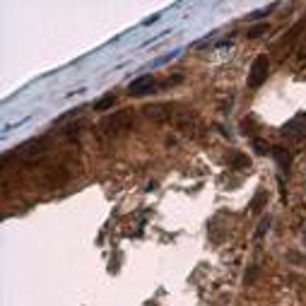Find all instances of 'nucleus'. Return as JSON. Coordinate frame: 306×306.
I'll use <instances>...</instances> for the list:
<instances>
[{
  "mask_svg": "<svg viewBox=\"0 0 306 306\" xmlns=\"http://www.w3.org/2000/svg\"><path fill=\"white\" fill-rule=\"evenodd\" d=\"M253 147H256V152H258V154H268V152H273V150L268 147V142H263V140H253Z\"/></svg>",
  "mask_w": 306,
  "mask_h": 306,
  "instance_id": "nucleus-14",
  "label": "nucleus"
},
{
  "mask_svg": "<svg viewBox=\"0 0 306 306\" xmlns=\"http://www.w3.org/2000/svg\"><path fill=\"white\" fill-rule=\"evenodd\" d=\"M154 87H157V82H154L152 77L142 75V77L133 80L131 85H128V94H133V97H145V94H150Z\"/></svg>",
  "mask_w": 306,
  "mask_h": 306,
  "instance_id": "nucleus-5",
  "label": "nucleus"
},
{
  "mask_svg": "<svg viewBox=\"0 0 306 306\" xmlns=\"http://www.w3.org/2000/svg\"><path fill=\"white\" fill-rule=\"evenodd\" d=\"M68 178H70V171L63 169V166H58V169H51V171L46 174V186H48V188H58V186H63Z\"/></svg>",
  "mask_w": 306,
  "mask_h": 306,
  "instance_id": "nucleus-6",
  "label": "nucleus"
},
{
  "mask_svg": "<svg viewBox=\"0 0 306 306\" xmlns=\"http://www.w3.org/2000/svg\"><path fill=\"white\" fill-rule=\"evenodd\" d=\"M258 277V268H251L249 273H246V284H253V280Z\"/></svg>",
  "mask_w": 306,
  "mask_h": 306,
  "instance_id": "nucleus-16",
  "label": "nucleus"
},
{
  "mask_svg": "<svg viewBox=\"0 0 306 306\" xmlns=\"http://www.w3.org/2000/svg\"><path fill=\"white\" fill-rule=\"evenodd\" d=\"M287 258H289L292 263H306L304 256H301V253H294V251H292V253H287Z\"/></svg>",
  "mask_w": 306,
  "mask_h": 306,
  "instance_id": "nucleus-15",
  "label": "nucleus"
},
{
  "mask_svg": "<svg viewBox=\"0 0 306 306\" xmlns=\"http://www.w3.org/2000/svg\"><path fill=\"white\" fill-rule=\"evenodd\" d=\"M265 203H268V193H265V191H258V196L253 198L251 208H253V210H261L263 205H265Z\"/></svg>",
  "mask_w": 306,
  "mask_h": 306,
  "instance_id": "nucleus-11",
  "label": "nucleus"
},
{
  "mask_svg": "<svg viewBox=\"0 0 306 306\" xmlns=\"http://www.w3.org/2000/svg\"><path fill=\"white\" fill-rule=\"evenodd\" d=\"M282 135H287L289 140H301V138H306V116H296L289 123H284Z\"/></svg>",
  "mask_w": 306,
  "mask_h": 306,
  "instance_id": "nucleus-4",
  "label": "nucleus"
},
{
  "mask_svg": "<svg viewBox=\"0 0 306 306\" xmlns=\"http://www.w3.org/2000/svg\"><path fill=\"white\" fill-rule=\"evenodd\" d=\"M268 73H270V60L265 55H258L253 60L251 73H249V87H261L263 82L268 80Z\"/></svg>",
  "mask_w": 306,
  "mask_h": 306,
  "instance_id": "nucleus-3",
  "label": "nucleus"
},
{
  "mask_svg": "<svg viewBox=\"0 0 306 306\" xmlns=\"http://www.w3.org/2000/svg\"><path fill=\"white\" fill-rule=\"evenodd\" d=\"M133 123V116L131 111H116L113 116H109V118L101 123V128H104V133L106 135H120L123 131H128V126Z\"/></svg>",
  "mask_w": 306,
  "mask_h": 306,
  "instance_id": "nucleus-2",
  "label": "nucleus"
},
{
  "mask_svg": "<svg viewBox=\"0 0 306 306\" xmlns=\"http://www.w3.org/2000/svg\"><path fill=\"white\" fill-rule=\"evenodd\" d=\"M48 152V138H39V140L24 142L22 147H15V157H20L24 164H36L44 154ZM12 154H5V157H12Z\"/></svg>",
  "mask_w": 306,
  "mask_h": 306,
  "instance_id": "nucleus-1",
  "label": "nucleus"
},
{
  "mask_svg": "<svg viewBox=\"0 0 306 306\" xmlns=\"http://www.w3.org/2000/svg\"><path fill=\"white\" fill-rule=\"evenodd\" d=\"M145 113H147L152 120H169V118H171V109H169L166 104H154V106H147Z\"/></svg>",
  "mask_w": 306,
  "mask_h": 306,
  "instance_id": "nucleus-7",
  "label": "nucleus"
},
{
  "mask_svg": "<svg viewBox=\"0 0 306 306\" xmlns=\"http://www.w3.org/2000/svg\"><path fill=\"white\" fill-rule=\"evenodd\" d=\"M229 164H231V169H251V159H249L246 154L234 152L229 159Z\"/></svg>",
  "mask_w": 306,
  "mask_h": 306,
  "instance_id": "nucleus-8",
  "label": "nucleus"
},
{
  "mask_svg": "<svg viewBox=\"0 0 306 306\" xmlns=\"http://www.w3.org/2000/svg\"><path fill=\"white\" fill-rule=\"evenodd\" d=\"M273 157L277 159V164H280V169H282V171H287V169H289V164H292V157L287 154V150H280V147H275V150H273Z\"/></svg>",
  "mask_w": 306,
  "mask_h": 306,
  "instance_id": "nucleus-9",
  "label": "nucleus"
},
{
  "mask_svg": "<svg viewBox=\"0 0 306 306\" xmlns=\"http://www.w3.org/2000/svg\"><path fill=\"white\" fill-rule=\"evenodd\" d=\"M268 229H270V217H263L261 224H258V231H256V239H263Z\"/></svg>",
  "mask_w": 306,
  "mask_h": 306,
  "instance_id": "nucleus-12",
  "label": "nucleus"
},
{
  "mask_svg": "<svg viewBox=\"0 0 306 306\" xmlns=\"http://www.w3.org/2000/svg\"><path fill=\"white\" fill-rule=\"evenodd\" d=\"M113 104H116V97H113V94H109V97L99 99L97 104H94V111H106V109H113Z\"/></svg>",
  "mask_w": 306,
  "mask_h": 306,
  "instance_id": "nucleus-10",
  "label": "nucleus"
},
{
  "mask_svg": "<svg viewBox=\"0 0 306 306\" xmlns=\"http://www.w3.org/2000/svg\"><path fill=\"white\" fill-rule=\"evenodd\" d=\"M270 10H273V8H270ZM270 10H258V12H253V15H251V20H258V17H263V15H268Z\"/></svg>",
  "mask_w": 306,
  "mask_h": 306,
  "instance_id": "nucleus-17",
  "label": "nucleus"
},
{
  "mask_svg": "<svg viewBox=\"0 0 306 306\" xmlns=\"http://www.w3.org/2000/svg\"><path fill=\"white\" fill-rule=\"evenodd\" d=\"M265 32H268V24H258V27L249 29V36H251V39H258V36H263Z\"/></svg>",
  "mask_w": 306,
  "mask_h": 306,
  "instance_id": "nucleus-13",
  "label": "nucleus"
}]
</instances>
